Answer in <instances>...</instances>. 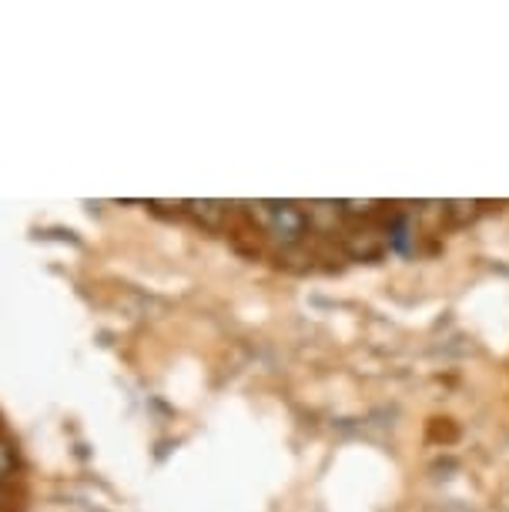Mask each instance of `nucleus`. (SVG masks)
<instances>
[{
  "label": "nucleus",
  "instance_id": "nucleus-1",
  "mask_svg": "<svg viewBox=\"0 0 509 512\" xmlns=\"http://www.w3.org/2000/svg\"><path fill=\"white\" fill-rule=\"evenodd\" d=\"M248 208H252L255 225L262 228L278 248L302 245L312 228L309 211L302 205H295V201H255V205H248Z\"/></svg>",
  "mask_w": 509,
  "mask_h": 512
},
{
  "label": "nucleus",
  "instance_id": "nucleus-2",
  "mask_svg": "<svg viewBox=\"0 0 509 512\" xmlns=\"http://www.w3.org/2000/svg\"><path fill=\"white\" fill-rule=\"evenodd\" d=\"M416 218L412 215H396L386 228V248L396 255H412L416 251Z\"/></svg>",
  "mask_w": 509,
  "mask_h": 512
},
{
  "label": "nucleus",
  "instance_id": "nucleus-3",
  "mask_svg": "<svg viewBox=\"0 0 509 512\" xmlns=\"http://www.w3.org/2000/svg\"><path fill=\"white\" fill-rule=\"evenodd\" d=\"M185 208L195 215L198 221H205L208 228H218L222 225V218H225V201H185Z\"/></svg>",
  "mask_w": 509,
  "mask_h": 512
},
{
  "label": "nucleus",
  "instance_id": "nucleus-4",
  "mask_svg": "<svg viewBox=\"0 0 509 512\" xmlns=\"http://www.w3.org/2000/svg\"><path fill=\"white\" fill-rule=\"evenodd\" d=\"M479 208H483V201H446L443 211L459 225H466V221H473L479 215Z\"/></svg>",
  "mask_w": 509,
  "mask_h": 512
},
{
  "label": "nucleus",
  "instance_id": "nucleus-5",
  "mask_svg": "<svg viewBox=\"0 0 509 512\" xmlns=\"http://www.w3.org/2000/svg\"><path fill=\"white\" fill-rule=\"evenodd\" d=\"M382 208H386L382 201H339V211L349 218H372V215H379Z\"/></svg>",
  "mask_w": 509,
  "mask_h": 512
},
{
  "label": "nucleus",
  "instance_id": "nucleus-6",
  "mask_svg": "<svg viewBox=\"0 0 509 512\" xmlns=\"http://www.w3.org/2000/svg\"><path fill=\"white\" fill-rule=\"evenodd\" d=\"M11 476H14V449H11V442L0 439V486Z\"/></svg>",
  "mask_w": 509,
  "mask_h": 512
},
{
  "label": "nucleus",
  "instance_id": "nucleus-7",
  "mask_svg": "<svg viewBox=\"0 0 509 512\" xmlns=\"http://www.w3.org/2000/svg\"><path fill=\"white\" fill-rule=\"evenodd\" d=\"M0 509H4V496H0Z\"/></svg>",
  "mask_w": 509,
  "mask_h": 512
}]
</instances>
